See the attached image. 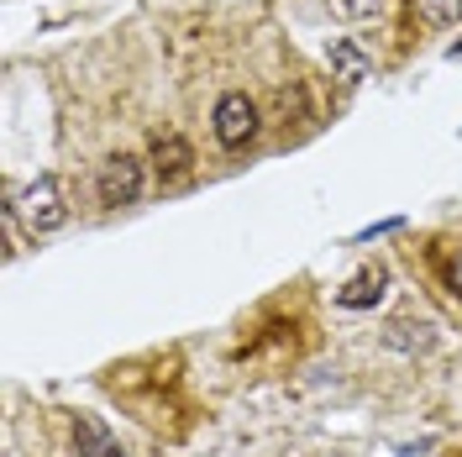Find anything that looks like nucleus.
I'll return each instance as SVG.
<instances>
[{
	"instance_id": "nucleus-1",
	"label": "nucleus",
	"mask_w": 462,
	"mask_h": 457,
	"mask_svg": "<svg viewBox=\"0 0 462 457\" xmlns=\"http://www.w3.org/2000/svg\"><path fill=\"white\" fill-rule=\"evenodd\" d=\"M11 216H16V221H27L32 237H48V231L69 227V201H63L58 173H37L27 190L11 201Z\"/></svg>"
},
{
	"instance_id": "nucleus-2",
	"label": "nucleus",
	"mask_w": 462,
	"mask_h": 457,
	"mask_svg": "<svg viewBox=\"0 0 462 457\" xmlns=\"http://www.w3.org/2000/svg\"><path fill=\"white\" fill-rule=\"evenodd\" d=\"M258 121H263V111L247 89H221L216 106H210V132H216V143L226 147V153H242V147L253 143Z\"/></svg>"
},
{
	"instance_id": "nucleus-3",
	"label": "nucleus",
	"mask_w": 462,
	"mask_h": 457,
	"mask_svg": "<svg viewBox=\"0 0 462 457\" xmlns=\"http://www.w3.org/2000/svg\"><path fill=\"white\" fill-rule=\"evenodd\" d=\"M143 158L137 153H111L106 163H100V173H95V195H100V205L106 210H121V205H137V195H143Z\"/></svg>"
},
{
	"instance_id": "nucleus-4",
	"label": "nucleus",
	"mask_w": 462,
	"mask_h": 457,
	"mask_svg": "<svg viewBox=\"0 0 462 457\" xmlns=\"http://www.w3.org/2000/svg\"><path fill=\"white\" fill-rule=\"evenodd\" d=\"M152 169H158L163 184L189 179V169H195V147L184 143L179 132H158V137H152Z\"/></svg>"
},
{
	"instance_id": "nucleus-5",
	"label": "nucleus",
	"mask_w": 462,
	"mask_h": 457,
	"mask_svg": "<svg viewBox=\"0 0 462 457\" xmlns=\"http://www.w3.org/2000/svg\"><path fill=\"white\" fill-rule=\"evenodd\" d=\"M69 431H74V452L79 457H126L121 442L111 436V426H106L100 415H89V410H79V415L69 421Z\"/></svg>"
},
{
	"instance_id": "nucleus-6",
	"label": "nucleus",
	"mask_w": 462,
	"mask_h": 457,
	"mask_svg": "<svg viewBox=\"0 0 462 457\" xmlns=\"http://www.w3.org/2000/svg\"><path fill=\"white\" fill-rule=\"evenodd\" d=\"M383 284H389V274L374 263V268H363L357 279H346V284L337 289V305H342V311H368V305L383 300Z\"/></svg>"
},
{
	"instance_id": "nucleus-7",
	"label": "nucleus",
	"mask_w": 462,
	"mask_h": 457,
	"mask_svg": "<svg viewBox=\"0 0 462 457\" xmlns=\"http://www.w3.org/2000/svg\"><path fill=\"white\" fill-rule=\"evenodd\" d=\"M326 58H331V74H337V79H346V85H357V79H368V74H374V58L363 53L352 37H337Z\"/></svg>"
},
{
	"instance_id": "nucleus-8",
	"label": "nucleus",
	"mask_w": 462,
	"mask_h": 457,
	"mask_svg": "<svg viewBox=\"0 0 462 457\" xmlns=\"http://www.w3.org/2000/svg\"><path fill=\"white\" fill-rule=\"evenodd\" d=\"M410 5L426 27H457L462 22V0H410Z\"/></svg>"
},
{
	"instance_id": "nucleus-9",
	"label": "nucleus",
	"mask_w": 462,
	"mask_h": 457,
	"mask_svg": "<svg viewBox=\"0 0 462 457\" xmlns=\"http://www.w3.org/2000/svg\"><path fill=\"white\" fill-rule=\"evenodd\" d=\"M436 274H441V284H447V289H452V294L462 300V242H457V247H447V253L436 257Z\"/></svg>"
},
{
	"instance_id": "nucleus-10",
	"label": "nucleus",
	"mask_w": 462,
	"mask_h": 457,
	"mask_svg": "<svg viewBox=\"0 0 462 457\" xmlns=\"http://www.w3.org/2000/svg\"><path fill=\"white\" fill-rule=\"evenodd\" d=\"M342 11L352 16V22H368V16L383 11V0H342Z\"/></svg>"
},
{
	"instance_id": "nucleus-11",
	"label": "nucleus",
	"mask_w": 462,
	"mask_h": 457,
	"mask_svg": "<svg viewBox=\"0 0 462 457\" xmlns=\"http://www.w3.org/2000/svg\"><path fill=\"white\" fill-rule=\"evenodd\" d=\"M457 53H462V42H457V48H452V58H457Z\"/></svg>"
}]
</instances>
